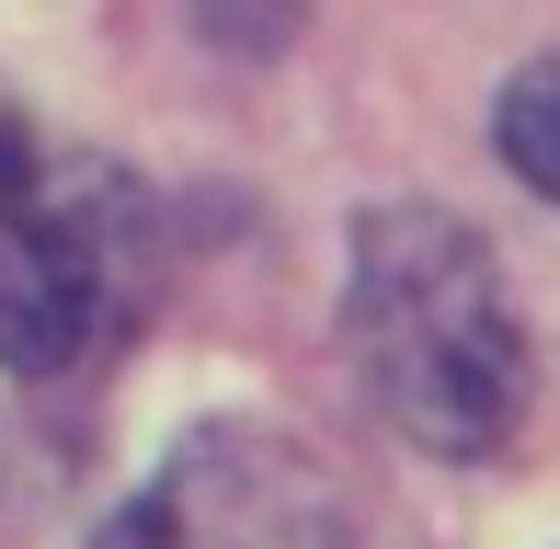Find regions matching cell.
<instances>
[{
	"label": "cell",
	"mask_w": 560,
	"mask_h": 549,
	"mask_svg": "<svg viewBox=\"0 0 560 549\" xmlns=\"http://www.w3.org/2000/svg\"><path fill=\"white\" fill-rule=\"evenodd\" d=\"M35 207V138H23V115L0 104V218Z\"/></svg>",
	"instance_id": "cell-5"
},
{
	"label": "cell",
	"mask_w": 560,
	"mask_h": 549,
	"mask_svg": "<svg viewBox=\"0 0 560 549\" xmlns=\"http://www.w3.org/2000/svg\"><path fill=\"white\" fill-rule=\"evenodd\" d=\"M115 320V230L81 195H35L23 218H0V366L58 378L104 343Z\"/></svg>",
	"instance_id": "cell-3"
},
{
	"label": "cell",
	"mask_w": 560,
	"mask_h": 549,
	"mask_svg": "<svg viewBox=\"0 0 560 549\" xmlns=\"http://www.w3.org/2000/svg\"><path fill=\"white\" fill-rule=\"evenodd\" d=\"M343 343L377 412L435 458H492L526 401V343L480 230L446 207H377L343 264Z\"/></svg>",
	"instance_id": "cell-1"
},
{
	"label": "cell",
	"mask_w": 560,
	"mask_h": 549,
	"mask_svg": "<svg viewBox=\"0 0 560 549\" xmlns=\"http://www.w3.org/2000/svg\"><path fill=\"white\" fill-rule=\"evenodd\" d=\"M503 161H515V184H538L560 207V58L503 81Z\"/></svg>",
	"instance_id": "cell-4"
},
{
	"label": "cell",
	"mask_w": 560,
	"mask_h": 549,
	"mask_svg": "<svg viewBox=\"0 0 560 549\" xmlns=\"http://www.w3.org/2000/svg\"><path fill=\"white\" fill-rule=\"evenodd\" d=\"M92 549H354L320 458L275 423H195Z\"/></svg>",
	"instance_id": "cell-2"
}]
</instances>
